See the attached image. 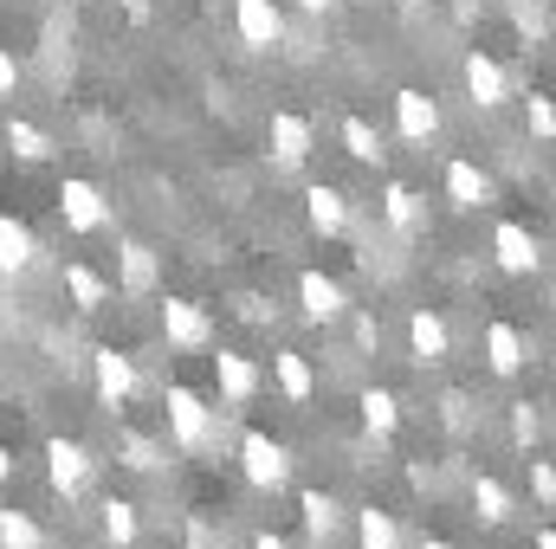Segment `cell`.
I'll return each instance as SVG.
<instances>
[{
    "label": "cell",
    "instance_id": "cell-24",
    "mask_svg": "<svg viewBox=\"0 0 556 549\" xmlns=\"http://www.w3.org/2000/svg\"><path fill=\"white\" fill-rule=\"evenodd\" d=\"M337 137H343V155H350V162H363V168H382V162H389V142H382V130H376L369 117H356V111L337 124Z\"/></svg>",
    "mask_w": 556,
    "mask_h": 549
},
{
    "label": "cell",
    "instance_id": "cell-11",
    "mask_svg": "<svg viewBox=\"0 0 556 549\" xmlns=\"http://www.w3.org/2000/svg\"><path fill=\"white\" fill-rule=\"evenodd\" d=\"M446 201H453L459 214H479V207L498 201V181H492L472 155H453V162H446Z\"/></svg>",
    "mask_w": 556,
    "mask_h": 549
},
{
    "label": "cell",
    "instance_id": "cell-42",
    "mask_svg": "<svg viewBox=\"0 0 556 549\" xmlns=\"http://www.w3.org/2000/svg\"><path fill=\"white\" fill-rule=\"evenodd\" d=\"M253 549H291V544H285L278 531H260V537H253Z\"/></svg>",
    "mask_w": 556,
    "mask_h": 549
},
{
    "label": "cell",
    "instance_id": "cell-12",
    "mask_svg": "<svg viewBox=\"0 0 556 549\" xmlns=\"http://www.w3.org/2000/svg\"><path fill=\"white\" fill-rule=\"evenodd\" d=\"M408 349H415L420 369H440V362L453 356V330H446V317H440L433 304H415V310H408Z\"/></svg>",
    "mask_w": 556,
    "mask_h": 549
},
{
    "label": "cell",
    "instance_id": "cell-23",
    "mask_svg": "<svg viewBox=\"0 0 556 549\" xmlns=\"http://www.w3.org/2000/svg\"><path fill=\"white\" fill-rule=\"evenodd\" d=\"M298 518H304V537L311 544H330L337 531H343V505H337V491H298Z\"/></svg>",
    "mask_w": 556,
    "mask_h": 549
},
{
    "label": "cell",
    "instance_id": "cell-21",
    "mask_svg": "<svg viewBox=\"0 0 556 549\" xmlns=\"http://www.w3.org/2000/svg\"><path fill=\"white\" fill-rule=\"evenodd\" d=\"M273 382H278V395H285L291 408H304V401L317 395V369H311L304 349H278L273 356Z\"/></svg>",
    "mask_w": 556,
    "mask_h": 549
},
{
    "label": "cell",
    "instance_id": "cell-19",
    "mask_svg": "<svg viewBox=\"0 0 556 549\" xmlns=\"http://www.w3.org/2000/svg\"><path fill=\"white\" fill-rule=\"evenodd\" d=\"M382 220H389L395 240H415L420 227H427V201H420L408 181H389V188H382Z\"/></svg>",
    "mask_w": 556,
    "mask_h": 549
},
{
    "label": "cell",
    "instance_id": "cell-9",
    "mask_svg": "<svg viewBox=\"0 0 556 549\" xmlns=\"http://www.w3.org/2000/svg\"><path fill=\"white\" fill-rule=\"evenodd\" d=\"M492 259H498L511 278H531L538 266H544V240H538L525 220H498V227H492Z\"/></svg>",
    "mask_w": 556,
    "mask_h": 549
},
{
    "label": "cell",
    "instance_id": "cell-2",
    "mask_svg": "<svg viewBox=\"0 0 556 549\" xmlns=\"http://www.w3.org/2000/svg\"><path fill=\"white\" fill-rule=\"evenodd\" d=\"M91 472H98V459H91L85 439H65V433L46 439V485H52L65 505H78V498L91 491Z\"/></svg>",
    "mask_w": 556,
    "mask_h": 549
},
{
    "label": "cell",
    "instance_id": "cell-36",
    "mask_svg": "<svg viewBox=\"0 0 556 549\" xmlns=\"http://www.w3.org/2000/svg\"><path fill=\"white\" fill-rule=\"evenodd\" d=\"M181 544H188V549H220V537H214V524H207V518H188V524H181Z\"/></svg>",
    "mask_w": 556,
    "mask_h": 549
},
{
    "label": "cell",
    "instance_id": "cell-33",
    "mask_svg": "<svg viewBox=\"0 0 556 549\" xmlns=\"http://www.w3.org/2000/svg\"><path fill=\"white\" fill-rule=\"evenodd\" d=\"M525 124H531V137H538V142L556 137V104L544 98V91H531V98H525Z\"/></svg>",
    "mask_w": 556,
    "mask_h": 549
},
{
    "label": "cell",
    "instance_id": "cell-7",
    "mask_svg": "<svg viewBox=\"0 0 556 549\" xmlns=\"http://www.w3.org/2000/svg\"><path fill=\"white\" fill-rule=\"evenodd\" d=\"M233 33L247 52H278L285 46V7L278 0H233Z\"/></svg>",
    "mask_w": 556,
    "mask_h": 549
},
{
    "label": "cell",
    "instance_id": "cell-5",
    "mask_svg": "<svg viewBox=\"0 0 556 549\" xmlns=\"http://www.w3.org/2000/svg\"><path fill=\"white\" fill-rule=\"evenodd\" d=\"M155 323H162L168 349H188V356L214 349V317H207V304H194V297H162Z\"/></svg>",
    "mask_w": 556,
    "mask_h": 549
},
{
    "label": "cell",
    "instance_id": "cell-34",
    "mask_svg": "<svg viewBox=\"0 0 556 549\" xmlns=\"http://www.w3.org/2000/svg\"><path fill=\"white\" fill-rule=\"evenodd\" d=\"M350 317V336H356V349L369 356V349H382V317L376 310H343Z\"/></svg>",
    "mask_w": 556,
    "mask_h": 549
},
{
    "label": "cell",
    "instance_id": "cell-39",
    "mask_svg": "<svg viewBox=\"0 0 556 549\" xmlns=\"http://www.w3.org/2000/svg\"><path fill=\"white\" fill-rule=\"evenodd\" d=\"M479 13H485V0H453V20H459V26H472Z\"/></svg>",
    "mask_w": 556,
    "mask_h": 549
},
{
    "label": "cell",
    "instance_id": "cell-35",
    "mask_svg": "<svg viewBox=\"0 0 556 549\" xmlns=\"http://www.w3.org/2000/svg\"><path fill=\"white\" fill-rule=\"evenodd\" d=\"M531 498H538L544 511L556 505V465L551 459H538V452H531Z\"/></svg>",
    "mask_w": 556,
    "mask_h": 549
},
{
    "label": "cell",
    "instance_id": "cell-16",
    "mask_svg": "<svg viewBox=\"0 0 556 549\" xmlns=\"http://www.w3.org/2000/svg\"><path fill=\"white\" fill-rule=\"evenodd\" d=\"M525 362H531V336H525L518 323H505V317L485 323V369H492V375H518Z\"/></svg>",
    "mask_w": 556,
    "mask_h": 549
},
{
    "label": "cell",
    "instance_id": "cell-17",
    "mask_svg": "<svg viewBox=\"0 0 556 549\" xmlns=\"http://www.w3.org/2000/svg\"><path fill=\"white\" fill-rule=\"evenodd\" d=\"M304 214H311V227H317L324 240L350 233V194L330 188V181H311V188H304Z\"/></svg>",
    "mask_w": 556,
    "mask_h": 549
},
{
    "label": "cell",
    "instance_id": "cell-6",
    "mask_svg": "<svg viewBox=\"0 0 556 549\" xmlns=\"http://www.w3.org/2000/svg\"><path fill=\"white\" fill-rule=\"evenodd\" d=\"M91 388L104 408H130L137 401V356H124L117 343H98L91 349Z\"/></svg>",
    "mask_w": 556,
    "mask_h": 549
},
{
    "label": "cell",
    "instance_id": "cell-37",
    "mask_svg": "<svg viewBox=\"0 0 556 549\" xmlns=\"http://www.w3.org/2000/svg\"><path fill=\"white\" fill-rule=\"evenodd\" d=\"M13 91H20V59H13V52L0 46V104H7Z\"/></svg>",
    "mask_w": 556,
    "mask_h": 549
},
{
    "label": "cell",
    "instance_id": "cell-15",
    "mask_svg": "<svg viewBox=\"0 0 556 549\" xmlns=\"http://www.w3.org/2000/svg\"><path fill=\"white\" fill-rule=\"evenodd\" d=\"M214 382H220V401H227V408H247V401L260 395V382H266V375H260V362H253V356L220 349V356H214Z\"/></svg>",
    "mask_w": 556,
    "mask_h": 549
},
{
    "label": "cell",
    "instance_id": "cell-10",
    "mask_svg": "<svg viewBox=\"0 0 556 549\" xmlns=\"http://www.w3.org/2000/svg\"><path fill=\"white\" fill-rule=\"evenodd\" d=\"M466 98L479 104V111H498V104H511V72L485 52V46H472L466 52Z\"/></svg>",
    "mask_w": 556,
    "mask_h": 549
},
{
    "label": "cell",
    "instance_id": "cell-1",
    "mask_svg": "<svg viewBox=\"0 0 556 549\" xmlns=\"http://www.w3.org/2000/svg\"><path fill=\"white\" fill-rule=\"evenodd\" d=\"M162 408H168V439L181 452H207L214 446V408H207V395H194L188 382H168Z\"/></svg>",
    "mask_w": 556,
    "mask_h": 549
},
{
    "label": "cell",
    "instance_id": "cell-14",
    "mask_svg": "<svg viewBox=\"0 0 556 549\" xmlns=\"http://www.w3.org/2000/svg\"><path fill=\"white\" fill-rule=\"evenodd\" d=\"M395 130H402V142L427 149V142L440 137V104H433L427 91H415V85H402V91H395Z\"/></svg>",
    "mask_w": 556,
    "mask_h": 549
},
{
    "label": "cell",
    "instance_id": "cell-46",
    "mask_svg": "<svg viewBox=\"0 0 556 549\" xmlns=\"http://www.w3.org/2000/svg\"><path fill=\"white\" fill-rule=\"evenodd\" d=\"M538 549H556V531H538Z\"/></svg>",
    "mask_w": 556,
    "mask_h": 549
},
{
    "label": "cell",
    "instance_id": "cell-28",
    "mask_svg": "<svg viewBox=\"0 0 556 549\" xmlns=\"http://www.w3.org/2000/svg\"><path fill=\"white\" fill-rule=\"evenodd\" d=\"M162 459H168V439L137 433V426H124V433H117V465H130V472H155Z\"/></svg>",
    "mask_w": 556,
    "mask_h": 549
},
{
    "label": "cell",
    "instance_id": "cell-31",
    "mask_svg": "<svg viewBox=\"0 0 556 549\" xmlns=\"http://www.w3.org/2000/svg\"><path fill=\"white\" fill-rule=\"evenodd\" d=\"M0 549H46V531L33 511H0Z\"/></svg>",
    "mask_w": 556,
    "mask_h": 549
},
{
    "label": "cell",
    "instance_id": "cell-43",
    "mask_svg": "<svg viewBox=\"0 0 556 549\" xmlns=\"http://www.w3.org/2000/svg\"><path fill=\"white\" fill-rule=\"evenodd\" d=\"M7 478H13V452L0 446V485H7Z\"/></svg>",
    "mask_w": 556,
    "mask_h": 549
},
{
    "label": "cell",
    "instance_id": "cell-4",
    "mask_svg": "<svg viewBox=\"0 0 556 549\" xmlns=\"http://www.w3.org/2000/svg\"><path fill=\"white\" fill-rule=\"evenodd\" d=\"M59 220H65L72 233H111L117 207L104 201V188H98V181H85V175H65V181H59Z\"/></svg>",
    "mask_w": 556,
    "mask_h": 549
},
{
    "label": "cell",
    "instance_id": "cell-38",
    "mask_svg": "<svg viewBox=\"0 0 556 549\" xmlns=\"http://www.w3.org/2000/svg\"><path fill=\"white\" fill-rule=\"evenodd\" d=\"M233 304H240V317H247V323H273V317H278L266 297H233Z\"/></svg>",
    "mask_w": 556,
    "mask_h": 549
},
{
    "label": "cell",
    "instance_id": "cell-44",
    "mask_svg": "<svg viewBox=\"0 0 556 549\" xmlns=\"http://www.w3.org/2000/svg\"><path fill=\"white\" fill-rule=\"evenodd\" d=\"M298 7H304V13H330L337 0H298Z\"/></svg>",
    "mask_w": 556,
    "mask_h": 549
},
{
    "label": "cell",
    "instance_id": "cell-13",
    "mask_svg": "<svg viewBox=\"0 0 556 549\" xmlns=\"http://www.w3.org/2000/svg\"><path fill=\"white\" fill-rule=\"evenodd\" d=\"M350 310V297H343V284L330 272H298V317L304 323H337Z\"/></svg>",
    "mask_w": 556,
    "mask_h": 549
},
{
    "label": "cell",
    "instance_id": "cell-29",
    "mask_svg": "<svg viewBox=\"0 0 556 549\" xmlns=\"http://www.w3.org/2000/svg\"><path fill=\"white\" fill-rule=\"evenodd\" d=\"M356 544L363 549H402V524H395V511L363 505V511H356Z\"/></svg>",
    "mask_w": 556,
    "mask_h": 549
},
{
    "label": "cell",
    "instance_id": "cell-25",
    "mask_svg": "<svg viewBox=\"0 0 556 549\" xmlns=\"http://www.w3.org/2000/svg\"><path fill=\"white\" fill-rule=\"evenodd\" d=\"M59 284H65V297H72L78 310H104V304H111V278L98 272V266H85V259H65Z\"/></svg>",
    "mask_w": 556,
    "mask_h": 549
},
{
    "label": "cell",
    "instance_id": "cell-8",
    "mask_svg": "<svg viewBox=\"0 0 556 549\" xmlns=\"http://www.w3.org/2000/svg\"><path fill=\"white\" fill-rule=\"evenodd\" d=\"M266 155H273V168H304L311 162V149H317V124L304 117V111H273V130H266Z\"/></svg>",
    "mask_w": 556,
    "mask_h": 549
},
{
    "label": "cell",
    "instance_id": "cell-32",
    "mask_svg": "<svg viewBox=\"0 0 556 549\" xmlns=\"http://www.w3.org/2000/svg\"><path fill=\"white\" fill-rule=\"evenodd\" d=\"M538 439H544V408L538 401H511V446L538 452Z\"/></svg>",
    "mask_w": 556,
    "mask_h": 549
},
{
    "label": "cell",
    "instance_id": "cell-20",
    "mask_svg": "<svg viewBox=\"0 0 556 549\" xmlns=\"http://www.w3.org/2000/svg\"><path fill=\"white\" fill-rule=\"evenodd\" d=\"M39 266V240H33V227L26 220H13V214H0V278H20Z\"/></svg>",
    "mask_w": 556,
    "mask_h": 549
},
{
    "label": "cell",
    "instance_id": "cell-45",
    "mask_svg": "<svg viewBox=\"0 0 556 549\" xmlns=\"http://www.w3.org/2000/svg\"><path fill=\"white\" fill-rule=\"evenodd\" d=\"M420 549H453L446 537H420Z\"/></svg>",
    "mask_w": 556,
    "mask_h": 549
},
{
    "label": "cell",
    "instance_id": "cell-3",
    "mask_svg": "<svg viewBox=\"0 0 556 549\" xmlns=\"http://www.w3.org/2000/svg\"><path fill=\"white\" fill-rule=\"evenodd\" d=\"M240 472H247L253 491H285V485H291V452H285V439H273L266 426H247V433H240Z\"/></svg>",
    "mask_w": 556,
    "mask_h": 549
},
{
    "label": "cell",
    "instance_id": "cell-40",
    "mask_svg": "<svg viewBox=\"0 0 556 549\" xmlns=\"http://www.w3.org/2000/svg\"><path fill=\"white\" fill-rule=\"evenodd\" d=\"M124 13H130L137 26H149V20H155V0H124Z\"/></svg>",
    "mask_w": 556,
    "mask_h": 549
},
{
    "label": "cell",
    "instance_id": "cell-26",
    "mask_svg": "<svg viewBox=\"0 0 556 549\" xmlns=\"http://www.w3.org/2000/svg\"><path fill=\"white\" fill-rule=\"evenodd\" d=\"M98 531H104L111 549H137V537H142L137 498H104V505H98Z\"/></svg>",
    "mask_w": 556,
    "mask_h": 549
},
{
    "label": "cell",
    "instance_id": "cell-18",
    "mask_svg": "<svg viewBox=\"0 0 556 549\" xmlns=\"http://www.w3.org/2000/svg\"><path fill=\"white\" fill-rule=\"evenodd\" d=\"M155 278H162L155 246H149V240H117V291L142 297V291H155Z\"/></svg>",
    "mask_w": 556,
    "mask_h": 549
},
{
    "label": "cell",
    "instance_id": "cell-22",
    "mask_svg": "<svg viewBox=\"0 0 556 549\" xmlns=\"http://www.w3.org/2000/svg\"><path fill=\"white\" fill-rule=\"evenodd\" d=\"M511 511H518L511 485L492 478V472H472V518H479L485 531H498V524H511Z\"/></svg>",
    "mask_w": 556,
    "mask_h": 549
},
{
    "label": "cell",
    "instance_id": "cell-30",
    "mask_svg": "<svg viewBox=\"0 0 556 549\" xmlns=\"http://www.w3.org/2000/svg\"><path fill=\"white\" fill-rule=\"evenodd\" d=\"M0 137H7V149H13L20 162H52V137H46L33 117H7V130H0Z\"/></svg>",
    "mask_w": 556,
    "mask_h": 549
},
{
    "label": "cell",
    "instance_id": "cell-41",
    "mask_svg": "<svg viewBox=\"0 0 556 549\" xmlns=\"http://www.w3.org/2000/svg\"><path fill=\"white\" fill-rule=\"evenodd\" d=\"M408 485H415V491H433V465H420L415 459V465H408Z\"/></svg>",
    "mask_w": 556,
    "mask_h": 549
},
{
    "label": "cell",
    "instance_id": "cell-27",
    "mask_svg": "<svg viewBox=\"0 0 556 549\" xmlns=\"http://www.w3.org/2000/svg\"><path fill=\"white\" fill-rule=\"evenodd\" d=\"M356 413H363V433L369 439H395V426H402V401L389 388H363L356 395Z\"/></svg>",
    "mask_w": 556,
    "mask_h": 549
}]
</instances>
